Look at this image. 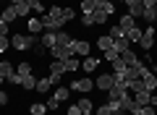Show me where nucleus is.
<instances>
[{
  "label": "nucleus",
  "instance_id": "nucleus-6",
  "mask_svg": "<svg viewBox=\"0 0 157 115\" xmlns=\"http://www.w3.org/2000/svg\"><path fill=\"white\" fill-rule=\"evenodd\" d=\"M50 58H55V60H68V58H76V55H73V50L66 47V44H55V47H50Z\"/></svg>",
  "mask_w": 157,
  "mask_h": 115
},
{
  "label": "nucleus",
  "instance_id": "nucleus-34",
  "mask_svg": "<svg viewBox=\"0 0 157 115\" xmlns=\"http://www.w3.org/2000/svg\"><path fill=\"white\" fill-rule=\"evenodd\" d=\"M78 21H81V26H86V29L94 26V16H92V13H86V16L81 13V18H78Z\"/></svg>",
  "mask_w": 157,
  "mask_h": 115
},
{
  "label": "nucleus",
  "instance_id": "nucleus-2",
  "mask_svg": "<svg viewBox=\"0 0 157 115\" xmlns=\"http://www.w3.org/2000/svg\"><path fill=\"white\" fill-rule=\"evenodd\" d=\"M39 42V37L37 34H11V47L13 50H32L34 44Z\"/></svg>",
  "mask_w": 157,
  "mask_h": 115
},
{
  "label": "nucleus",
  "instance_id": "nucleus-21",
  "mask_svg": "<svg viewBox=\"0 0 157 115\" xmlns=\"http://www.w3.org/2000/svg\"><path fill=\"white\" fill-rule=\"evenodd\" d=\"M50 76H66V66H63V60H52L50 63Z\"/></svg>",
  "mask_w": 157,
  "mask_h": 115
},
{
  "label": "nucleus",
  "instance_id": "nucleus-19",
  "mask_svg": "<svg viewBox=\"0 0 157 115\" xmlns=\"http://www.w3.org/2000/svg\"><path fill=\"white\" fill-rule=\"evenodd\" d=\"M13 73H16V68H13L11 60H0V76H3V79H11Z\"/></svg>",
  "mask_w": 157,
  "mask_h": 115
},
{
  "label": "nucleus",
  "instance_id": "nucleus-23",
  "mask_svg": "<svg viewBox=\"0 0 157 115\" xmlns=\"http://www.w3.org/2000/svg\"><path fill=\"white\" fill-rule=\"evenodd\" d=\"M39 42L45 44L47 50H50V47H55V32H42V34H39Z\"/></svg>",
  "mask_w": 157,
  "mask_h": 115
},
{
  "label": "nucleus",
  "instance_id": "nucleus-49",
  "mask_svg": "<svg viewBox=\"0 0 157 115\" xmlns=\"http://www.w3.org/2000/svg\"><path fill=\"white\" fill-rule=\"evenodd\" d=\"M155 13H157V6H155Z\"/></svg>",
  "mask_w": 157,
  "mask_h": 115
},
{
  "label": "nucleus",
  "instance_id": "nucleus-22",
  "mask_svg": "<svg viewBox=\"0 0 157 115\" xmlns=\"http://www.w3.org/2000/svg\"><path fill=\"white\" fill-rule=\"evenodd\" d=\"M97 50H100V52H107V50H113V39L110 37H107V34H105V37H97Z\"/></svg>",
  "mask_w": 157,
  "mask_h": 115
},
{
  "label": "nucleus",
  "instance_id": "nucleus-32",
  "mask_svg": "<svg viewBox=\"0 0 157 115\" xmlns=\"http://www.w3.org/2000/svg\"><path fill=\"white\" fill-rule=\"evenodd\" d=\"M8 50H11V34L8 37H0V55L8 52Z\"/></svg>",
  "mask_w": 157,
  "mask_h": 115
},
{
  "label": "nucleus",
  "instance_id": "nucleus-42",
  "mask_svg": "<svg viewBox=\"0 0 157 115\" xmlns=\"http://www.w3.org/2000/svg\"><path fill=\"white\" fill-rule=\"evenodd\" d=\"M139 115H155V107H152V105H144V107H141V113Z\"/></svg>",
  "mask_w": 157,
  "mask_h": 115
},
{
  "label": "nucleus",
  "instance_id": "nucleus-7",
  "mask_svg": "<svg viewBox=\"0 0 157 115\" xmlns=\"http://www.w3.org/2000/svg\"><path fill=\"white\" fill-rule=\"evenodd\" d=\"M121 60H123V63H126L128 68H136V66H141V55H136L134 50L128 47L126 52H121Z\"/></svg>",
  "mask_w": 157,
  "mask_h": 115
},
{
  "label": "nucleus",
  "instance_id": "nucleus-3",
  "mask_svg": "<svg viewBox=\"0 0 157 115\" xmlns=\"http://www.w3.org/2000/svg\"><path fill=\"white\" fill-rule=\"evenodd\" d=\"M71 92H81V94H89L94 89V79H73L71 81Z\"/></svg>",
  "mask_w": 157,
  "mask_h": 115
},
{
  "label": "nucleus",
  "instance_id": "nucleus-48",
  "mask_svg": "<svg viewBox=\"0 0 157 115\" xmlns=\"http://www.w3.org/2000/svg\"><path fill=\"white\" fill-rule=\"evenodd\" d=\"M3 81H6V79H3V76H0V84H3Z\"/></svg>",
  "mask_w": 157,
  "mask_h": 115
},
{
  "label": "nucleus",
  "instance_id": "nucleus-50",
  "mask_svg": "<svg viewBox=\"0 0 157 115\" xmlns=\"http://www.w3.org/2000/svg\"><path fill=\"white\" fill-rule=\"evenodd\" d=\"M155 115H157V107H155Z\"/></svg>",
  "mask_w": 157,
  "mask_h": 115
},
{
  "label": "nucleus",
  "instance_id": "nucleus-4",
  "mask_svg": "<svg viewBox=\"0 0 157 115\" xmlns=\"http://www.w3.org/2000/svg\"><path fill=\"white\" fill-rule=\"evenodd\" d=\"M71 50H73L76 58H86V55L92 52V42H89V39H73V42H71Z\"/></svg>",
  "mask_w": 157,
  "mask_h": 115
},
{
  "label": "nucleus",
  "instance_id": "nucleus-35",
  "mask_svg": "<svg viewBox=\"0 0 157 115\" xmlns=\"http://www.w3.org/2000/svg\"><path fill=\"white\" fill-rule=\"evenodd\" d=\"M16 13H18V18H21V16H29V13H32V8H29L26 3H18V6H16Z\"/></svg>",
  "mask_w": 157,
  "mask_h": 115
},
{
  "label": "nucleus",
  "instance_id": "nucleus-47",
  "mask_svg": "<svg viewBox=\"0 0 157 115\" xmlns=\"http://www.w3.org/2000/svg\"><path fill=\"white\" fill-rule=\"evenodd\" d=\"M113 3H115V6H118V3H126V0H113Z\"/></svg>",
  "mask_w": 157,
  "mask_h": 115
},
{
  "label": "nucleus",
  "instance_id": "nucleus-18",
  "mask_svg": "<svg viewBox=\"0 0 157 115\" xmlns=\"http://www.w3.org/2000/svg\"><path fill=\"white\" fill-rule=\"evenodd\" d=\"M73 37L66 32V29H60V32H55V44H66V47H71Z\"/></svg>",
  "mask_w": 157,
  "mask_h": 115
},
{
  "label": "nucleus",
  "instance_id": "nucleus-40",
  "mask_svg": "<svg viewBox=\"0 0 157 115\" xmlns=\"http://www.w3.org/2000/svg\"><path fill=\"white\" fill-rule=\"evenodd\" d=\"M8 26H11V24H6L3 18H0V37H8Z\"/></svg>",
  "mask_w": 157,
  "mask_h": 115
},
{
  "label": "nucleus",
  "instance_id": "nucleus-1",
  "mask_svg": "<svg viewBox=\"0 0 157 115\" xmlns=\"http://www.w3.org/2000/svg\"><path fill=\"white\" fill-rule=\"evenodd\" d=\"M63 8L60 6H50L47 8V13L42 16V26H45V32H60L63 29Z\"/></svg>",
  "mask_w": 157,
  "mask_h": 115
},
{
  "label": "nucleus",
  "instance_id": "nucleus-27",
  "mask_svg": "<svg viewBox=\"0 0 157 115\" xmlns=\"http://www.w3.org/2000/svg\"><path fill=\"white\" fill-rule=\"evenodd\" d=\"M29 113H32V115H45V113H50V110H47L45 102H34L32 107H29Z\"/></svg>",
  "mask_w": 157,
  "mask_h": 115
},
{
  "label": "nucleus",
  "instance_id": "nucleus-14",
  "mask_svg": "<svg viewBox=\"0 0 157 115\" xmlns=\"http://www.w3.org/2000/svg\"><path fill=\"white\" fill-rule=\"evenodd\" d=\"M68 94H71V89H68V86H55V89H52V94H50V97L52 99H58V102H66V99H68Z\"/></svg>",
  "mask_w": 157,
  "mask_h": 115
},
{
  "label": "nucleus",
  "instance_id": "nucleus-15",
  "mask_svg": "<svg viewBox=\"0 0 157 115\" xmlns=\"http://www.w3.org/2000/svg\"><path fill=\"white\" fill-rule=\"evenodd\" d=\"M149 97H152V92H147V89H139V92H134V102L139 105V107L149 105Z\"/></svg>",
  "mask_w": 157,
  "mask_h": 115
},
{
  "label": "nucleus",
  "instance_id": "nucleus-28",
  "mask_svg": "<svg viewBox=\"0 0 157 115\" xmlns=\"http://www.w3.org/2000/svg\"><path fill=\"white\" fill-rule=\"evenodd\" d=\"M141 34H144V32H141V26L136 24V26L131 29V32H126V37H128V42H139V39H141Z\"/></svg>",
  "mask_w": 157,
  "mask_h": 115
},
{
  "label": "nucleus",
  "instance_id": "nucleus-51",
  "mask_svg": "<svg viewBox=\"0 0 157 115\" xmlns=\"http://www.w3.org/2000/svg\"><path fill=\"white\" fill-rule=\"evenodd\" d=\"M66 115H68V113H66Z\"/></svg>",
  "mask_w": 157,
  "mask_h": 115
},
{
  "label": "nucleus",
  "instance_id": "nucleus-31",
  "mask_svg": "<svg viewBox=\"0 0 157 115\" xmlns=\"http://www.w3.org/2000/svg\"><path fill=\"white\" fill-rule=\"evenodd\" d=\"M78 8H81L84 16H86V13H94V3H92V0H81V6H78Z\"/></svg>",
  "mask_w": 157,
  "mask_h": 115
},
{
  "label": "nucleus",
  "instance_id": "nucleus-9",
  "mask_svg": "<svg viewBox=\"0 0 157 115\" xmlns=\"http://www.w3.org/2000/svg\"><path fill=\"white\" fill-rule=\"evenodd\" d=\"M100 60H102V58H94V55H86L84 60H81V71H84V73H94L97 68H100Z\"/></svg>",
  "mask_w": 157,
  "mask_h": 115
},
{
  "label": "nucleus",
  "instance_id": "nucleus-29",
  "mask_svg": "<svg viewBox=\"0 0 157 115\" xmlns=\"http://www.w3.org/2000/svg\"><path fill=\"white\" fill-rule=\"evenodd\" d=\"M32 52H34V58H45V55H50V50H47L42 42H37V44L32 47Z\"/></svg>",
  "mask_w": 157,
  "mask_h": 115
},
{
  "label": "nucleus",
  "instance_id": "nucleus-26",
  "mask_svg": "<svg viewBox=\"0 0 157 115\" xmlns=\"http://www.w3.org/2000/svg\"><path fill=\"white\" fill-rule=\"evenodd\" d=\"M110 66H113V73H115V76H121V73H123L126 68H128V66H126L123 60H121V55H118V58H115V60L110 63Z\"/></svg>",
  "mask_w": 157,
  "mask_h": 115
},
{
  "label": "nucleus",
  "instance_id": "nucleus-33",
  "mask_svg": "<svg viewBox=\"0 0 157 115\" xmlns=\"http://www.w3.org/2000/svg\"><path fill=\"white\" fill-rule=\"evenodd\" d=\"M92 16H94V24H100V26H102V24H107V18H110L107 13H102V11H94Z\"/></svg>",
  "mask_w": 157,
  "mask_h": 115
},
{
  "label": "nucleus",
  "instance_id": "nucleus-30",
  "mask_svg": "<svg viewBox=\"0 0 157 115\" xmlns=\"http://www.w3.org/2000/svg\"><path fill=\"white\" fill-rule=\"evenodd\" d=\"M123 34H126V32L118 26V24H113V26L107 29V37H110V39H118V37H123Z\"/></svg>",
  "mask_w": 157,
  "mask_h": 115
},
{
  "label": "nucleus",
  "instance_id": "nucleus-38",
  "mask_svg": "<svg viewBox=\"0 0 157 115\" xmlns=\"http://www.w3.org/2000/svg\"><path fill=\"white\" fill-rule=\"evenodd\" d=\"M8 84H11V86H21V76H18V73H13L11 79H6Z\"/></svg>",
  "mask_w": 157,
  "mask_h": 115
},
{
  "label": "nucleus",
  "instance_id": "nucleus-12",
  "mask_svg": "<svg viewBox=\"0 0 157 115\" xmlns=\"http://www.w3.org/2000/svg\"><path fill=\"white\" fill-rule=\"evenodd\" d=\"M0 18H3L6 24H13V21L18 18V13H16V6H6V8H3V13H0Z\"/></svg>",
  "mask_w": 157,
  "mask_h": 115
},
{
  "label": "nucleus",
  "instance_id": "nucleus-25",
  "mask_svg": "<svg viewBox=\"0 0 157 115\" xmlns=\"http://www.w3.org/2000/svg\"><path fill=\"white\" fill-rule=\"evenodd\" d=\"M16 73H18V76H29V73H34V68H32V63H29V60H24V63H18V66H16Z\"/></svg>",
  "mask_w": 157,
  "mask_h": 115
},
{
  "label": "nucleus",
  "instance_id": "nucleus-44",
  "mask_svg": "<svg viewBox=\"0 0 157 115\" xmlns=\"http://www.w3.org/2000/svg\"><path fill=\"white\" fill-rule=\"evenodd\" d=\"M92 3H94V11H97V8H102V6H107V3H110V0H92Z\"/></svg>",
  "mask_w": 157,
  "mask_h": 115
},
{
  "label": "nucleus",
  "instance_id": "nucleus-46",
  "mask_svg": "<svg viewBox=\"0 0 157 115\" xmlns=\"http://www.w3.org/2000/svg\"><path fill=\"white\" fill-rule=\"evenodd\" d=\"M18 3H24V0H8V6H18Z\"/></svg>",
  "mask_w": 157,
  "mask_h": 115
},
{
  "label": "nucleus",
  "instance_id": "nucleus-45",
  "mask_svg": "<svg viewBox=\"0 0 157 115\" xmlns=\"http://www.w3.org/2000/svg\"><path fill=\"white\" fill-rule=\"evenodd\" d=\"M149 105H152V107H157V92H152V97H149Z\"/></svg>",
  "mask_w": 157,
  "mask_h": 115
},
{
  "label": "nucleus",
  "instance_id": "nucleus-10",
  "mask_svg": "<svg viewBox=\"0 0 157 115\" xmlns=\"http://www.w3.org/2000/svg\"><path fill=\"white\" fill-rule=\"evenodd\" d=\"M128 47H131V42H128V37H126V34H123V37H118V39H113V50H115L118 55L126 52Z\"/></svg>",
  "mask_w": 157,
  "mask_h": 115
},
{
  "label": "nucleus",
  "instance_id": "nucleus-11",
  "mask_svg": "<svg viewBox=\"0 0 157 115\" xmlns=\"http://www.w3.org/2000/svg\"><path fill=\"white\" fill-rule=\"evenodd\" d=\"M26 29H29V34H37V37H39V34L45 32V26H42V18H29V21H26Z\"/></svg>",
  "mask_w": 157,
  "mask_h": 115
},
{
  "label": "nucleus",
  "instance_id": "nucleus-5",
  "mask_svg": "<svg viewBox=\"0 0 157 115\" xmlns=\"http://www.w3.org/2000/svg\"><path fill=\"white\" fill-rule=\"evenodd\" d=\"M113 84H115V76L107 73V71H100V76L94 79V89H100V92H107Z\"/></svg>",
  "mask_w": 157,
  "mask_h": 115
},
{
  "label": "nucleus",
  "instance_id": "nucleus-36",
  "mask_svg": "<svg viewBox=\"0 0 157 115\" xmlns=\"http://www.w3.org/2000/svg\"><path fill=\"white\" fill-rule=\"evenodd\" d=\"M94 115H113V107H110V105L105 102V105H100V107L94 110Z\"/></svg>",
  "mask_w": 157,
  "mask_h": 115
},
{
  "label": "nucleus",
  "instance_id": "nucleus-13",
  "mask_svg": "<svg viewBox=\"0 0 157 115\" xmlns=\"http://www.w3.org/2000/svg\"><path fill=\"white\" fill-rule=\"evenodd\" d=\"M52 86H55V84H52V79H50V76H45V79H37V94H47Z\"/></svg>",
  "mask_w": 157,
  "mask_h": 115
},
{
  "label": "nucleus",
  "instance_id": "nucleus-37",
  "mask_svg": "<svg viewBox=\"0 0 157 115\" xmlns=\"http://www.w3.org/2000/svg\"><path fill=\"white\" fill-rule=\"evenodd\" d=\"M73 18H78L76 11L73 8H63V21H73Z\"/></svg>",
  "mask_w": 157,
  "mask_h": 115
},
{
  "label": "nucleus",
  "instance_id": "nucleus-39",
  "mask_svg": "<svg viewBox=\"0 0 157 115\" xmlns=\"http://www.w3.org/2000/svg\"><path fill=\"white\" fill-rule=\"evenodd\" d=\"M47 110H58V107H60V102H58V99H52V97H47Z\"/></svg>",
  "mask_w": 157,
  "mask_h": 115
},
{
  "label": "nucleus",
  "instance_id": "nucleus-20",
  "mask_svg": "<svg viewBox=\"0 0 157 115\" xmlns=\"http://www.w3.org/2000/svg\"><path fill=\"white\" fill-rule=\"evenodd\" d=\"M21 86L26 89V92H34V89H37V76H34V73H29V76H21Z\"/></svg>",
  "mask_w": 157,
  "mask_h": 115
},
{
  "label": "nucleus",
  "instance_id": "nucleus-24",
  "mask_svg": "<svg viewBox=\"0 0 157 115\" xmlns=\"http://www.w3.org/2000/svg\"><path fill=\"white\" fill-rule=\"evenodd\" d=\"M63 66H66V73H73V71H78L81 60L78 58H68V60H63Z\"/></svg>",
  "mask_w": 157,
  "mask_h": 115
},
{
  "label": "nucleus",
  "instance_id": "nucleus-41",
  "mask_svg": "<svg viewBox=\"0 0 157 115\" xmlns=\"http://www.w3.org/2000/svg\"><path fill=\"white\" fill-rule=\"evenodd\" d=\"M8 99H11V97H8V92H3V89H0V107H6Z\"/></svg>",
  "mask_w": 157,
  "mask_h": 115
},
{
  "label": "nucleus",
  "instance_id": "nucleus-17",
  "mask_svg": "<svg viewBox=\"0 0 157 115\" xmlns=\"http://www.w3.org/2000/svg\"><path fill=\"white\" fill-rule=\"evenodd\" d=\"M118 26L123 29V32H131V29L136 26V18L128 16V13H123V16H121V21H118Z\"/></svg>",
  "mask_w": 157,
  "mask_h": 115
},
{
  "label": "nucleus",
  "instance_id": "nucleus-8",
  "mask_svg": "<svg viewBox=\"0 0 157 115\" xmlns=\"http://www.w3.org/2000/svg\"><path fill=\"white\" fill-rule=\"evenodd\" d=\"M126 8H128V16L141 18V13H144V0H126Z\"/></svg>",
  "mask_w": 157,
  "mask_h": 115
},
{
  "label": "nucleus",
  "instance_id": "nucleus-16",
  "mask_svg": "<svg viewBox=\"0 0 157 115\" xmlns=\"http://www.w3.org/2000/svg\"><path fill=\"white\" fill-rule=\"evenodd\" d=\"M76 105H78V110H81V115H94V105H92V99L81 97Z\"/></svg>",
  "mask_w": 157,
  "mask_h": 115
},
{
  "label": "nucleus",
  "instance_id": "nucleus-43",
  "mask_svg": "<svg viewBox=\"0 0 157 115\" xmlns=\"http://www.w3.org/2000/svg\"><path fill=\"white\" fill-rule=\"evenodd\" d=\"M66 113H68V115H81V110H78V105H71Z\"/></svg>",
  "mask_w": 157,
  "mask_h": 115
}]
</instances>
